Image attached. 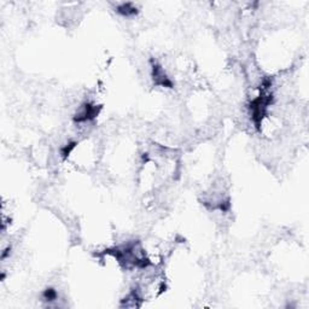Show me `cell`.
I'll return each mask as SVG.
<instances>
[{"label": "cell", "instance_id": "cell-3", "mask_svg": "<svg viewBox=\"0 0 309 309\" xmlns=\"http://www.w3.org/2000/svg\"><path fill=\"white\" fill-rule=\"evenodd\" d=\"M44 298H45L46 301H55V299L57 298V292H56V290L52 289V287H49V289H46L45 292H44Z\"/></svg>", "mask_w": 309, "mask_h": 309}, {"label": "cell", "instance_id": "cell-2", "mask_svg": "<svg viewBox=\"0 0 309 309\" xmlns=\"http://www.w3.org/2000/svg\"><path fill=\"white\" fill-rule=\"evenodd\" d=\"M152 78H154L155 85H157V86L173 88V82L169 80L168 76L164 74L160 64H152Z\"/></svg>", "mask_w": 309, "mask_h": 309}, {"label": "cell", "instance_id": "cell-1", "mask_svg": "<svg viewBox=\"0 0 309 309\" xmlns=\"http://www.w3.org/2000/svg\"><path fill=\"white\" fill-rule=\"evenodd\" d=\"M101 109L102 107H97V105L92 104V103H86V104H84V107H82L81 113L76 115L74 121L78 123L91 121V120L96 119V117L98 116Z\"/></svg>", "mask_w": 309, "mask_h": 309}]
</instances>
